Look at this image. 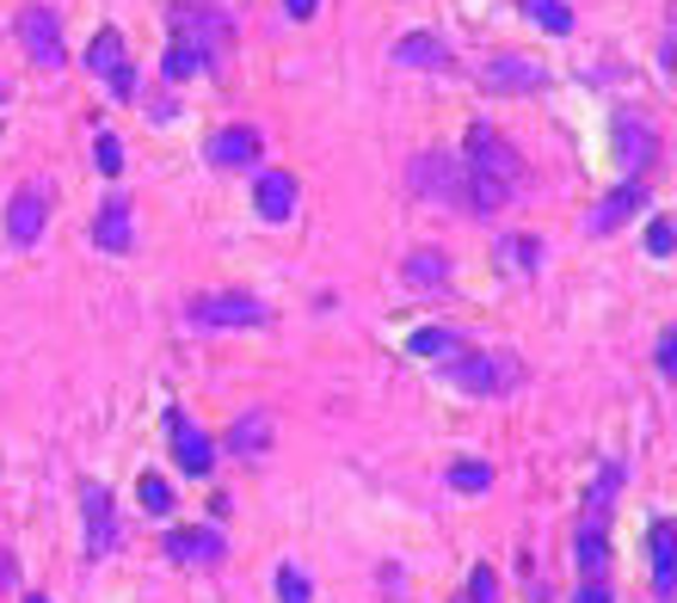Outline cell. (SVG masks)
Returning a JSON list of instances; mask_svg holds the SVG:
<instances>
[{"mask_svg": "<svg viewBox=\"0 0 677 603\" xmlns=\"http://www.w3.org/2000/svg\"><path fill=\"white\" fill-rule=\"evenodd\" d=\"M191 326H259L265 321V302L246 296V290H204L191 296Z\"/></svg>", "mask_w": 677, "mask_h": 603, "instance_id": "obj_1", "label": "cell"}, {"mask_svg": "<svg viewBox=\"0 0 677 603\" xmlns=\"http://www.w3.org/2000/svg\"><path fill=\"white\" fill-rule=\"evenodd\" d=\"M13 31H20V43L31 50V62L56 75V68H62V20H56V13H50V7H20Z\"/></svg>", "mask_w": 677, "mask_h": 603, "instance_id": "obj_2", "label": "cell"}, {"mask_svg": "<svg viewBox=\"0 0 677 603\" xmlns=\"http://www.w3.org/2000/svg\"><path fill=\"white\" fill-rule=\"evenodd\" d=\"M87 68H93L117 99L136 93V68H130V56H124V31H112V25L93 31V43H87Z\"/></svg>", "mask_w": 677, "mask_h": 603, "instance_id": "obj_3", "label": "cell"}, {"mask_svg": "<svg viewBox=\"0 0 677 603\" xmlns=\"http://www.w3.org/2000/svg\"><path fill=\"white\" fill-rule=\"evenodd\" d=\"M462 167L487 172V179H499V185L518 191V154H511V142L493 130V124H474L469 130V161H462Z\"/></svg>", "mask_w": 677, "mask_h": 603, "instance_id": "obj_4", "label": "cell"}, {"mask_svg": "<svg viewBox=\"0 0 677 603\" xmlns=\"http://www.w3.org/2000/svg\"><path fill=\"white\" fill-rule=\"evenodd\" d=\"M450 382H456V388H469V395H506L511 382H518V370H511V358L462 351V358L450 363Z\"/></svg>", "mask_w": 677, "mask_h": 603, "instance_id": "obj_5", "label": "cell"}, {"mask_svg": "<svg viewBox=\"0 0 677 603\" xmlns=\"http://www.w3.org/2000/svg\"><path fill=\"white\" fill-rule=\"evenodd\" d=\"M167 437H173V462H179L186 474H197V480H204V474L216 469V444H209V437L197 432V425H191L179 407L167 413Z\"/></svg>", "mask_w": 677, "mask_h": 603, "instance_id": "obj_6", "label": "cell"}, {"mask_svg": "<svg viewBox=\"0 0 677 603\" xmlns=\"http://www.w3.org/2000/svg\"><path fill=\"white\" fill-rule=\"evenodd\" d=\"M259 149H265V136L253 130V124H228V130H216L204 142V161L209 167H253Z\"/></svg>", "mask_w": 677, "mask_h": 603, "instance_id": "obj_7", "label": "cell"}, {"mask_svg": "<svg viewBox=\"0 0 677 603\" xmlns=\"http://www.w3.org/2000/svg\"><path fill=\"white\" fill-rule=\"evenodd\" d=\"M653 154H659V136L640 124L635 112H616V161L628 179H640V172L653 167Z\"/></svg>", "mask_w": 677, "mask_h": 603, "instance_id": "obj_8", "label": "cell"}, {"mask_svg": "<svg viewBox=\"0 0 677 603\" xmlns=\"http://www.w3.org/2000/svg\"><path fill=\"white\" fill-rule=\"evenodd\" d=\"M80 511H87V554L117 548V511H112V492L99 487V480H80Z\"/></svg>", "mask_w": 677, "mask_h": 603, "instance_id": "obj_9", "label": "cell"}, {"mask_svg": "<svg viewBox=\"0 0 677 603\" xmlns=\"http://www.w3.org/2000/svg\"><path fill=\"white\" fill-rule=\"evenodd\" d=\"M43 222H50V197H43L38 185L13 191V204H7V241L13 246H31L43 234Z\"/></svg>", "mask_w": 677, "mask_h": 603, "instance_id": "obj_10", "label": "cell"}, {"mask_svg": "<svg viewBox=\"0 0 677 603\" xmlns=\"http://www.w3.org/2000/svg\"><path fill=\"white\" fill-rule=\"evenodd\" d=\"M542 80H548V68H536L529 56H493L481 87L487 93H542Z\"/></svg>", "mask_w": 677, "mask_h": 603, "instance_id": "obj_11", "label": "cell"}, {"mask_svg": "<svg viewBox=\"0 0 677 603\" xmlns=\"http://www.w3.org/2000/svg\"><path fill=\"white\" fill-rule=\"evenodd\" d=\"M228 554V542H222V529H167V561H179V566H216Z\"/></svg>", "mask_w": 677, "mask_h": 603, "instance_id": "obj_12", "label": "cell"}, {"mask_svg": "<svg viewBox=\"0 0 677 603\" xmlns=\"http://www.w3.org/2000/svg\"><path fill=\"white\" fill-rule=\"evenodd\" d=\"M290 209H296V179L283 167H265L259 179H253V216H265V222H290Z\"/></svg>", "mask_w": 677, "mask_h": 603, "instance_id": "obj_13", "label": "cell"}, {"mask_svg": "<svg viewBox=\"0 0 677 603\" xmlns=\"http://www.w3.org/2000/svg\"><path fill=\"white\" fill-rule=\"evenodd\" d=\"M647 554H653V591L659 598H677V524L672 517H659L647 529Z\"/></svg>", "mask_w": 677, "mask_h": 603, "instance_id": "obj_14", "label": "cell"}, {"mask_svg": "<svg viewBox=\"0 0 677 603\" xmlns=\"http://www.w3.org/2000/svg\"><path fill=\"white\" fill-rule=\"evenodd\" d=\"M647 209V185L640 179H628V185H616L610 197H598V209H591V234H616L628 216H640Z\"/></svg>", "mask_w": 677, "mask_h": 603, "instance_id": "obj_15", "label": "cell"}, {"mask_svg": "<svg viewBox=\"0 0 677 603\" xmlns=\"http://www.w3.org/2000/svg\"><path fill=\"white\" fill-rule=\"evenodd\" d=\"M388 56H395L400 68H450V43L437 38V31H407V38H395Z\"/></svg>", "mask_w": 677, "mask_h": 603, "instance_id": "obj_16", "label": "cell"}, {"mask_svg": "<svg viewBox=\"0 0 677 603\" xmlns=\"http://www.w3.org/2000/svg\"><path fill=\"white\" fill-rule=\"evenodd\" d=\"M413 185L432 191V197H444V204H462V161H437V154H425L413 167Z\"/></svg>", "mask_w": 677, "mask_h": 603, "instance_id": "obj_17", "label": "cell"}, {"mask_svg": "<svg viewBox=\"0 0 677 603\" xmlns=\"http://www.w3.org/2000/svg\"><path fill=\"white\" fill-rule=\"evenodd\" d=\"M400 278L413 283V290H444V283H450V259H444L437 246H419V253L400 259Z\"/></svg>", "mask_w": 677, "mask_h": 603, "instance_id": "obj_18", "label": "cell"}, {"mask_svg": "<svg viewBox=\"0 0 677 603\" xmlns=\"http://www.w3.org/2000/svg\"><path fill=\"white\" fill-rule=\"evenodd\" d=\"M93 241L105 246V253H130L136 228H130V204H124V197H112V204L99 209V222H93Z\"/></svg>", "mask_w": 677, "mask_h": 603, "instance_id": "obj_19", "label": "cell"}, {"mask_svg": "<svg viewBox=\"0 0 677 603\" xmlns=\"http://www.w3.org/2000/svg\"><path fill=\"white\" fill-rule=\"evenodd\" d=\"M524 13L542 25L548 38H573V7L566 0H524Z\"/></svg>", "mask_w": 677, "mask_h": 603, "instance_id": "obj_20", "label": "cell"}, {"mask_svg": "<svg viewBox=\"0 0 677 603\" xmlns=\"http://www.w3.org/2000/svg\"><path fill=\"white\" fill-rule=\"evenodd\" d=\"M265 444H271V419H265V413L241 419V425L228 432V450H234V456H253V450H265Z\"/></svg>", "mask_w": 677, "mask_h": 603, "instance_id": "obj_21", "label": "cell"}, {"mask_svg": "<svg viewBox=\"0 0 677 603\" xmlns=\"http://www.w3.org/2000/svg\"><path fill=\"white\" fill-rule=\"evenodd\" d=\"M407 345H413V358H450V351H462V339H456L450 326H419Z\"/></svg>", "mask_w": 677, "mask_h": 603, "instance_id": "obj_22", "label": "cell"}, {"mask_svg": "<svg viewBox=\"0 0 677 603\" xmlns=\"http://www.w3.org/2000/svg\"><path fill=\"white\" fill-rule=\"evenodd\" d=\"M487 480H493V469H487V462H474V456L450 462V487H456V492H487Z\"/></svg>", "mask_w": 677, "mask_h": 603, "instance_id": "obj_23", "label": "cell"}, {"mask_svg": "<svg viewBox=\"0 0 677 603\" xmlns=\"http://www.w3.org/2000/svg\"><path fill=\"white\" fill-rule=\"evenodd\" d=\"M579 573H585V579H598V573H603V524L579 529Z\"/></svg>", "mask_w": 677, "mask_h": 603, "instance_id": "obj_24", "label": "cell"}, {"mask_svg": "<svg viewBox=\"0 0 677 603\" xmlns=\"http://www.w3.org/2000/svg\"><path fill=\"white\" fill-rule=\"evenodd\" d=\"M136 499H142L154 517H161V511H173V487L161 480V474H142V480H136Z\"/></svg>", "mask_w": 677, "mask_h": 603, "instance_id": "obj_25", "label": "cell"}, {"mask_svg": "<svg viewBox=\"0 0 677 603\" xmlns=\"http://www.w3.org/2000/svg\"><path fill=\"white\" fill-rule=\"evenodd\" d=\"M308 598H315L308 573H296V566H278V603H308Z\"/></svg>", "mask_w": 677, "mask_h": 603, "instance_id": "obj_26", "label": "cell"}, {"mask_svg": "<svg viewBox=\"0 0 677 603\" xmlns=\"http://www.w3.org/2000/svg\"><path fill=\"white\" fill-rule=\"evenodd\" d=\"M93 161H99V172H105V179H117V172H124V142L99 130V142H93Z\"/></svg>", "mask_w": 677, "mask_h": 603, "instance_id": "obj_27", "label": "cell"}, {"mask_svg": "<svg viewBox=\"0 0 677 603\" xmlns=\"http://www.w3.org/2000/svg\"><path fill=\"white\" fill-rule=\"evenodd\" d=\"M647 253H659V259H665V253H677V228L665 222V216H659V222H647Z\"/></svg>", "mask_w": 677, "mask_h": 603, "instance_id": "obj_28", "label": "cell"}, {"mask_svg": "<svg viewBox=\"0 0 677 603\" xmlns=\"http://www.w3.org/2000/svg\"><path fill=\"white\" fill-rule=\"evenodd\" d=\"M659 370H665V376L677 382V326L665 333V339H659Z\"/></svg>", "mask_w": 677, "mask_h": 603, "instance_id": "obj_29", "label": "cell"}, {"mask_svg": "<svg viewBox=\"0 0 677 603\" xmlns=\"http://www.w3.org/2000/svg\"><path fill=\"white\" fill-rule=\"evenodd\" d=\"M469 603H493V566H481L469 579Z\"/></svg>", "mask_w": 677, "mask_h": 603, "instance_id": "obj_30", "label": "cell"}, {"mask_svg": "<svg viewBox=\"0 0 677 603\" xmlns=\"http://www.w3.org/2000/svg\"><path fill=\"white\" fill-rule=\"evenodd\" d=\"M315 7H320V0H283V13H290V20H315Z\"/></svg>", "mask_w": 677, "mask_h": 603, "instance_id": "obj_31", "label": "cell"}, {"mask_svg": "<svg viewBox=\"0 0 677 603\" xmlns=\"http://www.w3.org/2000/svg\"><path fill=\"white\" fill-rule=\"evenodd\" d=\"M579 603H610V591H603L598 579H585V591H579Z\"/></svg>", "mask_w": 677, "mask_h": 603, "instance_id": "obj_32", "label": "cell"}, {"mask_svg": "<svg viewBox=\"0 0 677 603\" xmlns=\"http://www.w3.org/2000/svg\"><path fill=\"white\" fill-rule=\"evenodd\" d=\"M13 579H20V566H13V554H0V591H7Z\"/></svg>", "mask_w": 677, "mask_h": 603, "instance_id": "obj_33", "label": "cell"}, {"mask_svg": "<svg viewBox=\"0 0 677 603\" xmlns=\"http://www.w3.org/2000/svg\"><path fill=\"white\" fill-rule=\"evenodd\" d=\"M25 603H50V598H25Z\"/></svg>", "mask_w": 677, "mask_h": 603, "instance_id": "obj_34", "label": "cell"}, {"mask_svg": "<svg viewBox=\"0 0 677 603\" xmlns=\"http://www.w3.org/2000/svg\"><path fill=\"white\" fill-rule=\"evenodd\" d=\"M0 99H7V87H0Z\"/></svg>", "mask_w": 677, "mask_h": 603, "instance_id": "obj_35", "label": "cell"}]
</instances>
